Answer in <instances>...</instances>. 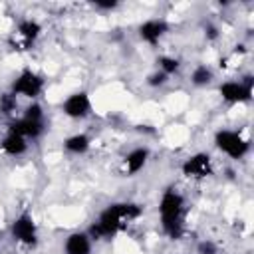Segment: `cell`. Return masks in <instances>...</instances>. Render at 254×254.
Segmentation results:
<instances>
[{
	"mask_svg": "<svg viewBox=\"0 0 254 254\" xmlns=\"http://www.w3.org/2000/svg\"><path fill=\"white\" fill-rule=\"evenodd\" d=\"M167 32H169V24L163 18H151L139 26V38L149 46H157Z\"/></svg>",
	"mask_w": 254,
	"mask_h": 254,
	"instance_id": "30bf717a",
	"label": "cell"
},
{
	"mask_svg": "<svg viewBox=\"0 0 254 254\" xmlns=\"http://www.w3.org/2000/svg\"><path fill=\"white\" fill-rule=\"evenodd\" d=\"M167 81H169V75H165L163 71H155V73H151L147 77V85H151V87H161Z\"/></svg>",
	"mask_w": 254,
	"mask_h": 254,
	"instance_id": "d6986e66",
	"label": "cell"
},
{
	"mask_svg": "<svg viewBox=\"0 0 254 254\" xmlns=\"http://www.w3.org/2000/svg\"><path fill=\"white\" fill-rule=\"evenodd\" d=\"M65 254H91V238L87 232H71L64 242Z\"/></svg>",
	"mask_w": 254,
	"mask_h": 254,
	"instance_id": "8fae6325",
	"label": "cell"
},
{
	"mask_svg": "<svg viewBox=\"0 0 254 254\" xmlns=\"http://www.w3.org/2000/svg\"><path fill=\"white\" fill-rule=\"evenodd\" d=\"M91 145V139L85 135V133H75V135H69L65 141H64V149L71 155H83Z\"/></svg>",
	"mask_w": 254,
	"mask_h": 254,
	"instance_id": "9a60e30c",
	"label": "cell"
},
{
	"mask_svg": "<svg viewBox=\"0 0 254 254\" xmlns=\"http://www.w3.org/2000/svg\"><path fill=\"white\" fill-rule=\"evenodd\" d=\"M141 214H143V206L137 202H113L87 228V236L91 238V242L111 238L117 232H121L129 222L137 220Z\"/></svg>",
	"mask_w": 254,
	"mask_h": 254,
	"instance_id": "6da1fadb",
	"label": "cell"
},
{
	"mask_svg": "<svg viewBox=\"0 0 254 254\" xmlns=\"http://www.w3.org/2000/svg\"><path fill=\"white\" fill-rule=\"evenodd\" d=\"M252 87H254V77L244 75L238 81H224L218 87L220 97L226 103H244L252 99Z\"/></svg>",
	"mask_w": 254,
	"mask_h": 254,
	"instance_id": "5b68a950",
	"label": "cell"
},
{
	"mask_svg": "<svg viewBox=\"0 0 254 254\" xmlns=\"http://www.w3.org/2000/svg\"><path fill=\"white\" fill-rule=\"evenodd\" d=\"M214 145L218 147V151H222L224 155H228L230 159H236V161L246 157L250 151V141L232 129L216 131L214 133Z\"/></svg>",
	"mask_w": 254,
	"mask_h": 254,
	"instance_id": "277c9868",
	"label": "cell"
},
{
	"mask_svg": "<svg viewBox=\"0 0 254 254\" xmlns=\"http://www.w3.org/2000/svg\"><path fill=\"white\" fill-rule=\"evenodd\" d=\"M181 171L189 179H204L212 175V159L208 153H194L185 159V163L181 165Z\"/></svg>",
	"mask_w": 254,
	"mask_h": 254,
	"instance_id": "ba28073f",
	"label": "cell"
},
{
	"mask_svg": "<svg viewBox=\"0 0 254 254\" xmlns=\"http://www.w3.org/2000/svg\"><path fill=\"white\" fill-rule=\"evenodd\" d=\"M46 131V121H44V109L40 103H30L24 111L22 117L12 119L8 123V133H16L24 139H38Z\"/></svg>",
	"mask_w": 254,
	"mask_h": 254,
	"instance_id": "3957f363",
	"label": "cell"
},
{
	"mask_svg": "<svg viewBox=\"0 0 254 254\" xmlns=\"http://www.w3.org/2000/svg\"><path fill=\"white\" fill-rule=\"evenodd\" d=\"M204 38L210 40V42L216 40V38H218V28H216L214 24H206V26H204Z\"/></svg>",
	"mask_w": 254,
	"mask_h": 254,
	"instance_id": "44dd1931",
	"label": "cell"
},
{
	"mask_svg": "<svg viewBox=\"0 0 254 254\" xmlns=\"http://www.w3.org/2000/svg\"><path fill=\"white\" fill-rule=\"evenodd\" d=\"M196 254H218V246L212 240H202L196 246Z\"/></svg>",
	"mask_w": 254,
	"mask_h": 254,
	"instance_id": "ffe728a7",
	"label": "cell"
},
{
	"mask_svg": "<svg viewBox=\"0 0 254 254\" xmlns=\"http://www.w3.org/2000/svg\"><path fill=\"white\" fill-rule=\"evenodd\" d=\"M44 91V79L32 69H24L18 73V77L12 81V93L22 95L28 99H36Z\"/></svg>",
	"mask_w": 254,
	"mask_h": 254,
	"instance_id": "8992f818",
	"label": "cell"
},
{
	"mask_svg": "<svg viewBox=\"0 0 254 254\" xmlns=\"http://www.w3.org/2000/svg\"><path fill=\"white\" fill-rule=\"evenodd\" d=\"M157 64H159V71H163L165 75H173L181 67V62L177 58H173V56H161Z\"/></svg>",
	"mask_w": 254,
	"mask_h": 254,
	"instance_id": "e0dca14e",
	"label": "cell"
},
{
	"mask_svg": "<svg viewBox=\"0 0 254 254\" xmlns=\"http://www.w3.org/2000/svg\"><path fill=\"white\" fill-rule=\"evenodd\" d=\"M0 147H2V151L6 155L20 157V155H24L28 151V139H24V137H20L16 133H6V137L0 143Z\"/></svg>",
	"mask_w": 254,
	"mask_h": 254,
	"instance_id": "4fadbf2b",
	"label": "cell"
},
{
	"mask_svg": "<svg viewBox=\"0 0 254 254\" xmlns=\"http://www.w3.org/2000/svg\"><path fill=\"white\" fill-rule=\"evenodd\" d=\"M40 34H42V24L38 20H34V18H26V20H22L18 24V36L24 40L26 46L36 42Z\"/></svg>",
	"mask_w": 254,
	"mask_h": 254,
	"instance_id": "5bb4252c",
	"label": "cell"
},
{
	"mask_svg": "<svg viewBox=\"0 0 254 254\" xmlns=\"http://www.w3.org/2000/svg\"><path fill=\"white\" fill-rule=\"evenodd\" d=\"M159 214H161V226L163 232L179 240L185 232V198L175 189H167L159 200Z\"/></svg>",
	"mask_w": 254,
	"mask_h": 254,
	"instance_id": "7a4b0ae2",
	"label": "cell"
},
{
	"mask_svg": "<svg viewBox=\"0 0 254 254\" xmlns=\"http://www.w3.org/2000/svg\"><path fill=\"white\" fill-rule=\"evenodd\" d=\"M117 6V2H95V8L99 10H113Z\"/></svg>",
	"mask_w": 254,
	"mask_h": 254,
	"instance_id": "7402d4cb",
	"label": "cell"
},
{
	"mask_svg": "<svg viewBox=\"0 0 254 254\" xmlns=\"http://www.w3.org/2000/svg\"><path fill=\"white\" fill-rule=\"evenodd\" d=\"M212 79H214V73H212V69H210L208 65H204V64H198V65L190 71V83L196 85V87H204V85H208Z\"/></svg>",
	"mask_w": 254,
	"mask_h": 254,
	"instance_id": "2e32d148",
	"label": "cell"
},
{
	"mask_svg": "<svg viewBox=\"0 0 254 254\" xmlns=\"http://www.w3.org/2000/svg\"><path fill=\"white\" fill-rule=\"evenodd\" d=\"M16 107H18V101H16V95H14L12 91L0 95V111H2L4 115H12V113L16 111Z\"/></svg>",
	"mask_w": 254,
	"mask_h": 254,
	"instance_id": "ac0fdd59",
	"label": "cell"
},
{
	"mask_svg": "<svg viewBox=\"0 0 254 254\" xmlns=\"http://www.w3.org/2000/svg\"><path fill=\"white\" fill-rule=\"evenodd\" d=\"M149 161V149L147 147H137L125 155V171L127 175H137Z\"/></svg>",
	"mask_w": 254,
	"mask_h": 254,
	"instance_id": "7c38bea8",
	"label": "cell"
},
{
	"mask_svg": "<svg viewBox=\"0 0 254 254\" xmlns=\"http://www.w3.org/2000/svg\"><path fill=\"white\" fill-rule=\"evenodd\" d=\"M62 109L69 119H83L91 113V99L85 91H75L65 97Z\"/></svg>",
	"mask_w": 254,
	"mask_h": 254,
	"instance_id": "9c48e42d",
	"label": "cell"
},
{
	"mask_svg": "<svg viewBox=\"0 0 254 254\" xmlns=\"http://www.w3.org/2000/svg\"><path fill=\"white\" fill-rule=\"evenodd\" d=\"M10 232H12V238L24 246H36L38 244V226L34 222V216L28 212H22L14 218Z\"/></svg>",
	"mask_w": 254,
	"mask_h": 254,
	"instance_id": "52a82bcc",
	"label": "cell"
}]
</instances>
